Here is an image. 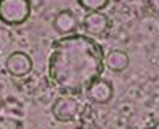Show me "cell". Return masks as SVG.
<instances>
[{
    "label": "cell",
    "mask_w": 159,
    "mask_h": 129,
    "mask_svg": "<svg viewBox=\"0 0 159 129\" xmlns=\"http://www.w3.org/2000/svg\"><path fill=\"white\" fill-rule=\"evenodd\" d=\"M103 56L89 37L70 35L59 40L49 58V76L67 93H81L100 76Z\"/></svg>",
    "instance_id": "1"
},
{
    "label": "cell",
    "mask_w": 159,
    "mask_h": 129,
    "mask_svg": "<svg viewBox=\"0 0 159 129\" xmlns=\"http://www.w3.org/2000/svg\"><path fill=\"white\" fill-rule=\"evenodd\" d=\"M29 15L27 0H2L0 2V18L10 24H18Z\"/></svg>",
    "instance_id": "2"
},
{
    "label": "cell",
    "mask_w": 159,
    "mask_h": 129,
    "mask_svg": "<svg viewBox=\"0 0 159 129\" xmlns=\"http://www.w3.org/2000/svg\"><path fill=\"white\" fill-rule=\"evenodd\" d=\"M107 0H81V3L86 7V8H91V10H97L100 8Z\"/></svg>",
    "instance_id": "3"
}]
</instances>
